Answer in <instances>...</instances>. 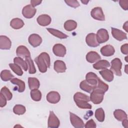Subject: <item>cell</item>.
Returning <instances> with one entry per match:
<instances>
[{
    "mask_svg": "<svg viewBox=\"0 0 128 128\" xmlns=\"http://www.w3.org/2000/svg\"><path fill=\"white\" fill-rule=\"evenodd\" d=\"M52 51L56 56L60 57H64L66 52V47L60 44H54L52 48Z\"/></svg>",
    "mask_w": 128,
    "mask_h": 128,
    "instance_id": "cell-10",
    "label": "cell"
},
{
    "mask_svg": "<svg viewBox=\"0 0 128 128\" xmlns=\"http://www.w3.org/2000/svg\"><path fill=\"white\" fill-rule=\"evenodd\" d=\"M6 97L0 92V106L2 108L6 104Z\"/></svg>",
    "mask_w": 128,
    "mask_h": 128,
    "instance_id": "cell-43",
    "label": "cell"
},
{
    "mask_svg": "<svg viewBox=\"0 0 128 128\" xmlns=\"http://www.w3.org/2000/svg\"><path fill=\"white\" fill-rule=\"evenodd\" d=\"M70 121L72 124L76 128H82L84 127L83 120L76 114L70 112Z\"/></svg>",
    "mask_w": 128,
    "mask_h": 128,
    "instance_id": "cell-6",
    "label": "cell"
},
{
    "mask_svg": "<svg viewBox=\"0 0 128 128\" xmlns=\"http://www.w3.org/2000/svg\"><path fill=\"white\" fill-rule=\"evenodd\" d=\"M127 66H128V65H126L125 66V72H126V74H128V71L126 70V69H127Z\"/></svg>",
    "mask_w": 128,
    "mask_h": 128,
    "instance_id": "cell-49",
    "label": "cell"
},
{
    "mask_svg": "<svg viewBox=\"0 0 128 128\" xmlns=\"http://www.w3.org/2000/svg\"><path fill=\"white\" fill-rule=\"evenodd\" d=\"M115 52L113 46L108 44L102 46L100 49V52L102 55L105 56H112Z\"/></svg>",
    "mask_w": 128,
    "mask_h": 128,
    "instance_id": "cell-20",
    "label": "cell"
},
{
    "mask_svg": "<svg viewBox=\"0 0 128 128\" xmlns=\"http://www.w3.org/2000/svg\"><path fill=\"white\" fill-rule=\"evenodd\" d=\"M60 124V122L58 117L52 111H50L48 121V128H58Z\"/></svg>",
    "mask_w": 128,
    "mask_h": 128,
    "instance_id": "cell-5",
    "label": "cell"
},
{
    "mask_svg": "<svg viewBox=\"0 0 128 128\" xmlns=\"http://www.w3.org/2000/svg\"><path fill=\"white\" fill-rule=\"evenodd\" d=\"M95 117L96 120L100 122H102L104 120V112L102 108H98L96 110Z\"/></svg>",
    "mask_w": 128,
    "mask_h": 128,
    "instance_id": "cell-35",
    "label": "cell"
},
{
    "mask_svg": "<svg viewBox=\"0 0 128 128\" xmlns=\"http://www.w3.org/2000/svg\"><path fill=\"white\" fill-rule=\"evenodd\" d=\"M114 118L118 121H122L128 118L127 114L124 111L122 110L118 109L114 111Z\"/></svg>",
    "mask_w": 128,
    "mask_h": 128,
    "instance_id": "cell-26",
    "label": "cell"
},
{
    "mask_svg": "<svg viewBox=\"0 0 128 128\" xmlns=\"http://www.w3.org/2000/svg\"><path fill=\"white\" fill-rule=\"evenodd\" d=\"M36 20L40 26H45L50 24L52 19L50 16L48 14H42L38 17Z\"/></svg>",
    "mask_w": 128,
    "mask_h": 128,
    "instance_id": "cell-18",
    "label": "cell"
},
{
    "mask_svg": "<svg viewBox=\"0 0 128 128\" xmlns=\"http://www.w3.org/2000/svg\"><path fill=\"white\" fill-rule=\"evenodd\" d=\"M104 93L100 89L94 88L92 91L90 92V100L94 104H100L103 100Z\"/></svg>",
    "mask_w": 128,
    "mask_h": 128,
    "instance_id": "cell-3",
    "label": "cell"
},
{
    "mask_svg": "<svg viewBox=\"0 0 128 128\" xmlns=\"http://www.w3.org/2000/svg\"><path fill=\"white\" fill-rule=\"evenodd\" d=\"M46 30H48V32L50 34H51L53 36H54L59 38L64 39V38H66L68 37V36L66 34H65L62 32H60L58 30H55V29L52 28H46Z\"/></svg>",
    "mask_w": 128,
    "mask_h": 128,
    "instance_id": "cell-28",
    "label": "cell"
},
{
    "mask_svg": "<svg viewBox=\"0 0 128 128\" xmlns=\"http://www.w3.org/2000/svg\"><path fill=\"white\" fill-rule=\"evenodd\" d=\"M94 88H99L105 92L108 90V86L106 84V83H104V82H103L101 80L98 78V84L96 86H94Z\"/></svg>",
    "mask_w": 128,
    "mask_h": 128,
    "instance_id": "cell-39",
    "label": "cell"
},
{
    "mask_svg": "<svg viewBox=\"0 0 128 128\" xmlns=\"http://www.w3.org/2000/svg\"><path fill=\"white\" fill-rule=\"evenodd\" d=\"M16 55L20 58L30 57V54L28 48L24 46H18L16 50Z\"/></svg>",
    "mask_w": 128,
    "mask_h": 128,
    "instance_id": "cell-16",
    "label": "cell"
},
{
    "mask_svg": "<svg viewBox=\"0 0 128 128\" xmlns=\"http://www.w3.org/2000/svg\"><path fill=\"white\" fill-rule=\"evenodd\" d=\"M80 87L82 90H83L87 92H88V93H90L92 91V90H94V86L90 84L86 81V80H82L80 82Z\"/></svg>",
    "mask_w": 128,
    "mask_h": 128,
    "instance_id": "cell-31",
    "label": "cell"
},
{
    "mask_svg": "<svg viewBox=\"0 0 128 128\" xmlns=\"http://www.w3.org/2000/svg\"><path fill=\"white\" fill-rule=\"evenodd\" d=\"M28 40L31 46L33 47H36L41 44L42 38L38 34H33L29 36Z\"/></svg>",
    "mask_w": 128,
    "mask_h": 128,
    "instance_id": "cell-14",
    "label": "cell"
},
{
    "mask_svg": "<svg viewBox=\"0 0 128 128\" xmlns=\"http://www.w3.org/2000/svg\"><path fill=\"white\" fill-rule=\"evenodd\" d=\"M66 67L65 63L60 60H57L54 62V70L58 73H62L66 72Z\"/></svg>",
    "mask_w": 128,
    "mask_h": 128,
    "instance_id": "cell-21",
    "label": "cell"
},
{
    "mask_svg": "<svg viewBox=\"0 0 128 128\" xmlns=\"http://www.w3.org/2000/svg\"><path fill=\"white\" fill-rule=\"evenodd\" d=\"M14 63L22 67V68L24 70L26 71L28 69V66L26 62L24 61L22 58L20 57H16L14 59Z\"/></svg>",
    "mask_w": 128,
    "mask_h": 128,
    "instance_id": "cell-32",
    "label": "cell"
},
{
    "mask_svg": "<svg viewBox=\"0 0 128 128\" xmlns=\"http://www.w3.org/2000/svg\"><path fill=\"white\" fill-rule=\"evenodd\" d=\"M67 4V5L69 6L70 7L76 8L80 6V4L77 0H65L64 1Z\"/></svg>",
    "mask_w": 128,
    "mask_h": 128,
    "instance_id": "cell-40",
    "label": "cell"
},
{
    "mask_svg": "<svg viewBox=\"0 0 128 128\" xmlns=\"http://www.w3.org/2000/svg\"><path fill=\"white\" fill-rule=\"evenodd\" d=\"M0 93H2L6 98L8 100H10L12 97V94L10 90L6 86H4L0 90Z\"/></svg>",
    "mask_w": 128,
    "mask_h": 128,
    "instance_id": "cell-38",
    "label": "cell"
},
{
    "mask_svg": "<svg viewBox=\"0 0 128 128\" xmlns=\"http://www.w3.org/2000/svg\"><path fill=\"white\" fill-rule=\"evenodd\" d=\"M111 32L113 37L118 41H122L124 40L127 39L126 34L120 30L112 28Z\"/></svg>",
    "mask_w": 128,
    "mask_h": 128,
    "instance_id": "cell-11",
    "label": "cell"
},
{
    "mask_svg": "<svg viewBox=\"0 0 128 128\" xmlns=\"http://www.w3.org/2000/svg\"><path fill=\"white\" fill-rule=\"evenodd\" d=\"M100 74L105 80L108 82H110L114 80V74L110 70L104 69L100 72Z\"/></svg>",
    "mask_w": 128,
    "mask_h": 128,
    "instance_id": "cell-22",
    "label": "cell"
},
{
    "mask_svg": "<svg viewBox=\"0 0 128 128\" xmlns=\"http://www.w3.org/2000/svg\"><path fill=\"white\" fill-rule=\"evenodd\" d=\"M10 80L12 84L17 85L18 86V87L17 88L16 87L15 88H16V90L19 92H22L26 88V86L24 82H23L21 80H20L18 78H14Z\"/></svg>",
    "mask_w": 128,
    "mask_h": 128,
    "instance_id": "cell-23",
    "label": "cell"
},
{
    "mask_svg": "<svg viewBox=\"0 0 128 128\" xmlns=\"http://www.w3.org/2000/svg\"><path fill=\"white\" fill-rule=\"evenodd\" d=\"M86 60L87 62L90 63H94L100 60L101 57L98 53L94 51H90L86 55Z\"/></svg>",
    "mask_w": 128,
    "mask_h": 128,
    "instance_id": "cell-19",
    "label": "cell"
},
{
    "mask_svg": "<svg viewBox=\"0 0 128 128\" xmlns=\"http://www.w3.org/2000/svg\"><path fill=\"white\" fill-rule=\"evenodd\" d=\"M121 52L124 54H128V44H125L122 46L120 48Z\"/></svg>",
    "mask_w": 128,
    "mask_h": 128,
    "instance_id": "cell-44",
    "label": "cell"
},
{
    "mask_svg": "<svg viewBox=\"0 0 128 128\" xmlns=\"http://www.w3.org/2000/svg\"><path fill=\"white\" fill-rule=\"evenodd\" d=\"M74 100L76 106L82 109H90L92 106L88 102L90 101V97L80 92H76L74 96Z\"/></svg>",
    "mask_w": 128,
    "mask_h": 128,
    "instance_id": "cell-2",
    "label": "cell"
},
{
    "mask_svg": "<svg viewBox=\"0 0 128 128\" xmlns=\"http://www.w3.org/2000/svg\"><path fill=\"white\" fill-rule=\"evenodd\" d=\"M86 42L87 44L90 47H96L99 46L96 38V35L94 33L88 34L86 38Z\"/></svg>",
    "mask_w": 128,
    "mask_h": 128,
    "instance_id": "cell-12",
    "label": "cell"
},
{
    "mask_svg": "<svg viewBox=\"0 0 128 128\" xmlns=\"http://www.w3.org/2000/svg\"><path fill=\"white\" fill-rule=\"evenodd\" d=\"M36 12V8L31 4L24 6L22 10V14L24 17L27 18H31L35 15Z\"/></svg>",
    "mask_w": 128,
    "mask_h": 128,
    "instance_id": "cell-7",
    "label": "cell"
},
{
    "mask_svg": "<svg viewBox=\"0 0 128 128\" xmlns=\"http://www.w3.org/2000/svg\"><path fill=\"white\" fill-rule=\"evenodd\" d=\"M83 4H87V3L88 2V0H84V1H82V0L81 1Z\"/></svg>",
    "mask_w": 128,
    "mask_h": 128,
    "instance_id": "cell-48",
    "label": "cell"
},
{
    "mask_svg": "<svg viewBox=\"0 0 128 128\" xmlns=\"http://www.w3.org/2000/svg\"><path fill=\"white\" fill-rule=\"evenodd\" d=\"M96 124L92 119H90L89 120H88L84 124V127L86 128H96Z\"/></svg>",
    "mask_w": 128,
    "mask_h": 128,
    "instance_id": "cell-41",
    "label": "cell"
},
{
    "mask_svg": "<svg viewBox=\"0 0 128 128\" xmlns=\"http://www.w3.org/2000/svg\"><path fill=\"white\" fill-rule=\"evenodd\" d=\"M30 96L32 100L36 102L40 100L42 98V93L38 89H34L31 90Z\"/></svg>",
    "mask_w": 128,
    "mask_h": 128,
    "instance_id": "cell-33",
    "label": "cell"
},
{
    "mask_svg": "<svg viewBox=\"0 0 128 128\" xmlns=\"http://www.w3.org/2000/svg\"><path fill=\"white\" fill-rule=\"evenodd\" d=\"M42 0H32L30 1V4L34 7L40 4L42 2Z\"/></svg>",
    "mask_w": 128,
    "mask_h": 128,
    "instance_id": "cell-45",
    "label": "cell"
},
{
    "mask_svg": "<svg viewBox=\"0 0 128 128\" xmlns=\"http://www.w3.org/2000/svg\"><path fill=\"white\" fill-rule=\"evenodd\" d=\"M28 84L29 88L30 90L34 89H38L40 87V84L38 78H36L30 77L28 78Z\"/></svg>",
    "mask_w": 128,
    "mask_h": 128,
    "instance_id": "cell-27",
    "label": "cell"
},
{
    "mask_svg": "<svg viewBox=\"0 0 128 128\" xmlns=\"http://www.w3.org/2000/svg\"><path fill=\"white\" fill-rule=\"evenodd\" d=\"M76 26V22L72 20H66L64 24V28L67 31H72L75 30Z\"/></svg>",
    "mask_w": 128,
    "mask_h": 128,
    "instance_id": "cell-29",
    "label": "cell"
},
{
    "mask_svg": "<svg viewBox=\"0 0 128 128\" xmlns=\"http://www.w3.org/2000/svg\"><path fill=\"white\" fill-rule=\"evenodd\" d=\"M26 111V107L21 104H16L13 108L14 112L18 115H22L25 113Z\"/></svg>",
    "mask_w": 128,
    "mask_h": 128,
    "instance_id": "cell-36",
    "label": "cell"
},
{
    "mask_svg": "<svg viewBox=\"0 0 128 128\" xmlns=\"http://www.w3.org/2000/svg\"><path fill=\"white\" fill-rule=\"evenodd\" d=\"M109 66H110V62L108 60H99L98 61V62L93 64L94 68L98 70L106 69Z\"/></svg>",
    "mask_w": 128,
    "mask_h": 128,
    "instance_id": "cell-24",
    "label": "cell"
},
{
    "mask_svg": "<svg viewBox=\"0 0 128 128\" xmlns=\"http://www.w3.org/2000/svg\"><path fill=\"white\" fill-rule=\"evenodd\" d=\"M12 45L10 39L6 36H0V48L2 50H9Z\"/></svg>",
    "mask_w": 128,
    "mask_h": 128,
    "instance_id": "cell-17",
    "label": "cell"
},
{
    "mask_svg": "<svg viewBox=\"0 0 128 128\" xmlns=\"http://www.w3.org/2000/svg\"><path fill=\"white\" fill-rule=\"evenodd\" d=\"M34 61L38 66L39 70L42 73L46 72L48 68L50 67V57L46 52H42L38 56L35 58Z\"/></svg>",
    "mask_w": 128,
    "mask_h": 128,
    "instance_id": "cell-1",
    "label": "cell"
},
{
    "mask_svg": "<svg viewBox=\"0 0 128 128\" xmlns=\"http://www.w3.org/2000/svg\"><path fill=\"white\" fill-rule=\"evenodd\" d=\"M10 26L14 29L18 30L23 27L24 26V22L20 18H14L10 21Z\"/></svg>",
    "mask_w": 128,
    "mask_h": 128,
    "instance_id": "cell-25",
    "label": "cell"
},
{
    "mask_svg": "<svg viewBox=\"0 0 128 128\" xmlns=\"http://www.w3.org/2000/svg\"><path fill=\"white\" fill-rule=\"evenodd\" d=\"M90 15L94 19L98 20L104 21L105 20L104 15L100 7H96L92 10Z\"/></svg>",
    "mask_w": 128,
    "mask_h": 128,
    "instance_id": "cell-9",
    "label": "cell"
},
{
    "mask_svg": "<svg viewBox=\"0 0 128 128\" xmlns=\"http://www.w3.org/2000/svg\"><path fill=\"white\" fill-rule=\"evenodd\" d=\"M96 38L99 44L104 43L109 39V35L106 30L100 28L98 30L96 34Z\"/></svg>",
    "mask_w": 128,
    "mask_h": 128,
    "instance_id": "cell-8",
    "label": "cell"
},
{
    "mask_svg": "<svg viewBox=\"0 0 128 128\" xmlns=\"http://www.w3.org/2000/svg\"><path fill=\"white\" fill-rule=\"evenodd\" d=\"M9 66L11 70L17 75L21 76L23 74V72L20 68L18 65L16 64H10Z\"/></svg>",
    "mask_w": 128,
    "mask_h": 128,
    "instance_id": "cell-37",
    "label": "cell"
},
{
    "mask_svg": "<svg viewBox=\"0 0 128 128\" xmlns=\"http://www.w3.org/2000/svg\"><path fill=\"white\" fill-rule=\"evenodd\" d=\"M122 122V124L123 126H124L126 128H128V120H127V118L123 120Z\"/></svg>",
    "mask_w": 128,
    "mask_h": 128,
    "instance_id": "cell-46",
    "label": "cell"
},
{
    "mask_svg": "<svg viewBox=\"0 0 128 128\" xmlns=\"http://www.w3.org/2000/svg\"><path fill=\"white\" fill-rule=\"evenodd\" d=\"M26 62L28 68V72L30 74H34L36 72V69L34 64L33 61L31 59L30 57H27L25 58Z\"/></svg>",
    "mask_w": 128,
    "mask_h": 128,
    "instance_id": "cell-34",
    "label": "cell"
},
{
    "mask_svg": "<svg viewBox=\"0 0 128 128\" xmlns=\"http://www.w3.org/2000/svg\"><path fill=\"white\" fill-rule=\"evenodd\" d=\"M110 70L118 76H122L121 68L122 66V62L120 58H115L111 62Z\"/></svg>",
    "mask_w": 128,
    "mask_h": 128,
    "instance_id": "cell-4",
    "label": "cell"
},
{
    "mask_svg": "<svg viewBox=\"0 0 128 128\" xmlns=\"http://www.w3.org/2000/svg\"><path fill=\"white\" fill-rule=\"evenodd\" d=\"M128 22H126L123 25V28L126 31V32H128Z\"/></svg>",
    "mask_w": 128,
    "mask_h": 128,
    "instance_id": "cell-47",
    "label": "cell"
},
{
    "mask_svg": "<svg viewBox=\"0 0 128 128\" xmlns=\"http://www.w3.org/2000/svg\"><path fill=\"white\" fill-rule=\"evenodd\" d=\"M14 75L11 73L10 71L8 70H4L1 72L0 78L3 81L7 82L11 80L14 78Z\"/></svg>",
    "mask_w": 128,
    "mask_h": 128,
    "instance_id": "cell-30",
    "label": "cell"
},
{
    "mask_svg": "<svg viewBox=\"0 0 128 128\" xmlns=\"http://www.w3.org/2000/svg\"><path fill=\"white\" fill-rule=\"evenodd\" d=\"M119 4L122 8L124 10H128V0H120L119 1Z\"/></svg>",
    "mask_w": 128,
    "mask_h": 128,
    "instance_id": "cell-42",
    "label": "cell"
},
{
    "mask_svg": "<svg viewBox=\"0 0 128 128\" xmlns=\"http://www.w3.org/2000/svg\"><path fill=\"white\" fill-rule=\"evenodd\" d=\"M60 99V96L59 93L56 91L49 92L46 95V100L51 104H56L59 102Z\"/></svg>",
    "mask_w": 128,
    "mask_h": 128,
    "instance_id": "cell-13",
    "label": "cell"
},
{
    "mask_svg": "<svg viewBox=\"0 0 128 128\" xmlns=\"http://www.w3.org/2000/svg\"><path fill=\"white\" fill-rule=\"evenodd\" d=\"M98 78L96 74L92 72H89L86 74V81L91 86H95L97 85L98 82Z\"/></svg>",
    "mask_w": 128,
    "mask_h": 128,
    "instance_id": "cell-15",
    "label": "cell"
}]
</instances>
